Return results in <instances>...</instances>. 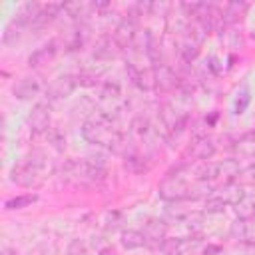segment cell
<instances>
[{
  "instance_id": "obj_1",
  "label": "cell",
  "mask_w": 255,
  "mask_h": 255,
  "mask_svg": "<svg viewBox=\"0 0 255 255\" xmlns=\"http://www.w3.org/2000/svg\"><path fill=\"white\" fill-rule=\"evenodd\" d=\"M82 135L96 145H104V147H112L116 151H120L122 145L126 143L124 133L120 131V128L116 126V118L106 114L104 110H98L90 120L84 122L82 126Z\"/></svg>"
},
{
  "instance_id": "obj_2",
  "label": "cell",
  "mask_w": 255,
  "mask_h": 255,
  "mask_svg": "<svg viewBox=\"0 0 255 255\" xmlns=\"http://www.w3.org/2000/svg\"><path fill=\"white\" fill-rule=\"evenodd\" d=\"M48 175V157L44 151H32L20 165H14L10 179L20 187H40Z\"/></svg>"
},
{
  "instance_id": "obj_3",
  "label": "cell",
  "mask_w": 255,
  "mask_h": 255,
  "mask_svg": "<svg viewBox=\"0 0 255 255\" xmlns=\"http://www.w3.org/2000/svg\"><path fill=\"white\" fill-rule=\"evenodd\" d=\"M189 185L177 171L175 173H167V177L159 183V197L165 201H173L179 203L183 199H189Z\"/></svg>"
},
{
  "instance_id": "obj_4",
  "label": "cell",
  "mask_w": 255,
  "mask_h": 255,
  "mask_svg": "<svg viewBox=\"0 0 255 255\" xmlns=\"http://www.w3.org/2000/svg\"><path fill=\"white\" fill-rule=\"evenodd\" d=\"M64 8H66V4H62V2H48V4H40L28 28H32V30H40V28H44V26L52 24V22H54L62 12H64Z\"/></svg>"
},
{
  "instance_id": "obj_5",
  "label": "cell",
  "mask_w": 255,
  "mask_h": 255,
  "mask_svg": "<svg viewBox=\"0 0 255 255\" xmlns=\"http://www.w3.org/2000/svg\"><path fill=\"white\" fill-rule=\"evenodd\" d=\"M137 36H139V30H137V22H135L133 16H126V18L118 24V28H116V32H114V38H116V42L120 44L122 50L133 48Z\"/></svg>"
},
{
  "instance_id": "obj_6",
  "label": "cell",
  "mask_w": 255,
  "mask_h": 255,
  "mask_svg": "<svg viewBox=\"0 0 255 255\" xmlns=\"http://www.w3.org/2000/svg\"><path fill=\"white\" fill-rule=\"evenodd\" d=\"M50 120H52V112H50V104L46 102H38L34 104L30 116H28V128L32 133H44L50 129Z\"/></svg>"
},
{
  "instance_id": "obj_7",
  "label": "cell",
  "mask_w": 255,
  "mask_h": 255,
  "mask_svg": "<svg viewBox=\"0 0 255 255\" xmlns=\"http://www.w3.org/2000/svg\"><path fill=\"white\" fill-rule=\"evenodd\" d=\"M78 76H72V74H64V76H58L56 80H52V84L48 86L46 90V96L48 100H64L68 98L74 88L78 86Z\"/></svg>"
},
{
  "instance_id": "obj_8",
  "label": "cell",
  "mask_w": 255,
  "mask_h": 255,
  "mask_svg": "<svg viewBox=\"0 0 255 255\" xmlns=\"http://www.w3.org/2000/svg\"><path fill=\"white\" fill-rule=\"evenodd\" d=\"M126 70H128L129 80H131L139 90H143V92H147V90H155L153 68H139V66H135L133 62H128Z\"/></svg>"
},
{
  "instance_id": "obj_9",
  "label": "cell",
  "mask_w": 255,
  "mask_h": 255,
  "mask_svg": "<svg viewBox=\"0 0 255 255\" xmlns=\"http://www.w3.org/2000/svg\"><path fill=\"white\" fill-rule=\"evenodd\" d=\"M143 235L147 239L145 245L151 247L153 251H157L159 245L163 243V239L167 237V225H165V221H161V219H147V223L143 227Z\"/></svg>"
},
{
  "instance_id": "obj_10",
  "label": "cell",
  "mask_w": 255,
  "mask_h": 255,
  "mask_svg": "<svg viewBox=\"0 0 255 255\" xmlns=\"http://www.w3.org/2000/svg\"><path fill=\"white\" fill-rule=\"evenodd\" d=\"M153 68V80H155V90H159V92H171L177 84H179V80H177V76H175V72L167 66V64H157V66H151Z\"/></svg>"
},
{
  "instance_id": "obj_11",
  "label": "cell",
  "mask_w": 255,
  "mask_h": 255,
  "mask_svg": "<svg viewBox=\"0 0 255 255\" xmlns=\"http://www.w3.org/2000/svg\"><path fill=\"white\" fill-rule=\"evenodd\" d=\"M120 52H122V48H120V44L116 42L114 34H112V36H110V34H104V36H100V38L96 40L94 56H96L98 60H112V58H116Z\"/></svg>"
},
{
  "instance_id": "obj_12",
  "label": "cell",
  "mask_w": 255,
  "mask_h": 255,
  "mask_svg": "<svg viewBox=\"0 0 255 255\" xmlns=\"http://www.w3.org/2000/svg\"><path fill=\"white\" fill-rule=\"evenodd\" d=\"M215 143H213V139H209L207 135L205 137H197L189 147H187V151H185V155L187 157H191V159H203V161H207L213 153H215Z\"/></svg>"
},
{
  "instance_id": "obj_13",
  "label": "cell",
  "mask_w": 255,
  "mask_h": 255,
  "mask_svg": "<svg viewBox=\"0 0 255 255\" xmlns=\"http://www.w3.org/2000/svg\"><path fill=\"white\" fill-rule=\"evenodd\" d=\"M231 235L241 243L255 245V219H237L231 225Z\"/></svg>"
},
{
  "instance_id": "obj_14",
  "label": "cell",
  "mask_w": 255,
  "mask_h": 255,
  "mask_svg": "<svg viewBox=\"0 0 255 255\" xmlns=\"http://www.w3.org/2000/svg\"><path fill=\"white\" fill-rule=\"evenodd\" d=\"M215 195H219L227 205H237L247 193L243 191V187L239 185V183H235V181H231V183H223L219 189H217V193Z\"/></svg>"
},
{
  "instance_id": "obj_15",
  "label": "cell",
  "mask_w": 255,
  "mask_h": 255,
  "mask_svg": "<svg viewBox=\"0 0 255 255\" xmlns=\"http://www.w3.org/2000/svg\"><path fill=\"white\" fill-rule=\"evenodd\" d=\"M40 92V82L36 78H22L16 86H14V96L20 100H30L32 96H36Z\"/></svg>"
},
{
  "instance_id": "obj_16",
  "label": "cell",
  "mask_w": 255,
  "mask_h": 255,
  "mask_svg": "<svg viewBox=\"0 0 255 255\" xmlns=\"http://www.w3.org/2000/svg\"><path fill=\"white\" fill-rule=\"evenodd\" d=\"M86 26L84 24H76L66 36H64V46L66 50H80L84 40H86Z\"/></svg>"
},
{
  "instance_id": "obj_17",
  "label": "cell",
  "mask_w": 255,
  "mask_h": 255,
  "mask_svg": "<svg viewBox=\"0 0 255 255\" xmlns=\"http://www.w3.org/2000/svg\"><path fill=\"white\" fill-rule=\"evenodd\" d=\"M54 56H56V42H50V44H46V46L38 48V50L28 58V64H30L32 68H36V66L48 64Z\"/></svg>"
},
{
  "instance_id": "obj_18",
  "label": "cell",
  "mask_w": 255,
  "mask_h": 255,
  "mask_svg": "<svg viewBox=\"0 0 255 255\" xmlns=\"http://www.w3.org/2000/svg\"><path fill=\"white\" fill-rule=\"evenodd\" d=\"M195 177H197V181H207V183L219 179V165H217V161H203L201 165H197L195 167Z\"/></svg>"
},
{
  "instance_id": "obj_19",
  "label": "cell",
  "mask_w": 255,
  "mask_h": 255,
  "mask_svg": "<svg viewBox=\"0 0 255 255\" xmlns=\"http://www.w3.org/2000/svg\"><path fill=\"white\" fill-rule=\"evenodd\" d=\"M145 243H147V239H145L143 231L126 229V231L122 233V245H124L126 249H139V247H143Z\"/></svg>"
},
{
  "instance_id": "obj_20",
  "label": "cell",
  "mask_w": 255,
  "mask_h": 255,
  "mask_svg": "<svg viewBox=\"0 0 255 255\" xmlns=\"http://www.w3.org/2000/svg\"><path fill=\"white\" fill-rule=\"evenodd\" d=\"M245 10H247V4H245V2H229V4H225V6L221 8L225 24H235V22L245 14Z\"/></svg>"
},
{
  "instance_id": "obj_21",
  "label": "cell",
  "mask_w": 255,
  "mask_h": 255,
  "mask_svg": "<svg viewBox=\"0 0 255 255\" xmlns=\"http://www.w3.org/2000/svg\"><path fill=\"white\" fill-rule=\"evenodd\" d=\"M26 26L18 20V18H12L10 22H8V26L4 28V44H16V40L20 38V34H22V30H24Z\"/></svg>"
},
{
  "instance_id": "obj_22",
  "label": "cell",
  "mask_w": 255,
  "mask_h": 255,
  "mask_svg": "<svg viewBox=\"0 0 255 255\" xmlns=\"http://www.w3.org/2000/svg\"><path fill=\"white\" fill-rule=\"evenodd\" d=\"M36 201H38V195L36 193H22V195H16V197L6 199L4 207L6 209H22V207H28V205H32Z\"/></svg>"
},
{
  "instance_id": "obj_23",
  "label": "cell",
  "mask_w": 255,
  "mask_h": 255,
  "mask_svg": "<svg viewBox=\"0 0 255 255\" xmlns=\"http://www.w3.org/2000/svg\"><path fill=\"white\" fill-rule=\"evenodd\" d=\"M233 207H235V213L239 219H253V215H255V199H249L247 195Z\"/></svg>"
},
{
  "instance_id": "obj_24",
  "label": "cell",
  "mask_w": 255,
  "mask_h": 255,
  "mask_svg": "<svg viewBox=\"0 0 255 255\" xmlns=\"http://www.w3.org/2000/svg\"><path fill=\"white\" fill-rule=\"evenodd\" d=\"M122 98V90H120V86L116 84V82H108L106 86H104V90H102V100L104 102H118Z\"/></svg>"
},
{
  "instance_id": "obj_25",
  "label": "cell",
  "mask_w": 255,
  "mask_h": 255,
  "mask_svg": "<svg viewBox=\"0 0 255 255\" xmlns=\"http://www.w3.org/2000/svg\"><path fill=\"white\" fill-rule=\"evenodd\" d=\"M225 207H227V203L219 195H209L205 199V211L207 213H221Z\"/></svg>"
},
{
  "instance_id": "obj_26",
  "label": "cell",
  "mask_w": 255,
  "mask_h": 255,
  "mask_svg": "<svg viewBox=\"0 0 255 255\" xmlns=\"http://www.w3.org/2000/svg\"><path fill=\"white\" fill-rule=\"evenodd\" d=\"M249 100H251L249 92H247V90H241V92L237 94L235 102H233V110H235V114H243V112L247 110V106H249Z\"/></svg>"
},
{
  "instance_id": "obj_27",
  "label": "cell",
  "mask_w": 255,
  "mask_h": 255,
  "mask_svg": "<svg viewBox=\"0 0 255 255\" xmlns=\"http://www.w3.org/2000/svg\"><path fill=\"white\" fill-rule=\"evenodd\" d=\"M131 129H133V133H137V135H145V133L149 131V122H147V118L137 116V118L131 122Z\"/></svg>"
},
{
  "instance_id": "obj_28",
  "label": "cell",
  "mask_w": 255,
  "mask_h": 255,
  "mask_svg": "<svg viewBox=\"0 0 255 255\" xmlns=\"http://www.w3.org/2000/svg\"><path fill=\"white\" fill-rule=\"evenodd\" d=\"M68 255H90V253L82 239H72L68 245Z\"/></svg>"
},
{
  "instance_id": "obj_29",
  "label": "cell",
  "mask_w": 255,
  "mask_h": 255,
  "mask_svg": "<svg viewBox=\"0 0 255 255\" xmlns=\"http://www.w3.org/2000/svg\"><path fill=\"white\" fill-rule=\"evenodd\" d=\"M56 253V247L54 245H48V243H42L38 247H34L28 255H54Z\"/></svg>"
},
{
  "instance_id": "obj_30",
  "label": "cell",
  "mask_w": 255,
  "mask_h": 255,
  "mask_svg": "<svg viewBox=\"0 0 255 255\" xmlns=\"http://www.w3.org/2000/svg\"><path fill=\"white\" fill-rule=\"evenodd\" d=\"M120 223H122V213L120 211H112V213H108V221H106V227L108 229H116V227H120Z\"/></svg>"
},
{
  "instance_id": "obj_31",
  "label": "cell",
  "mask_w": 255,
  "mask_h": 255,
  "mask_svg": "<svg viewBox=\"0 0 255 255\" xmlns=\"http://www.w3.org/2000/svg\"><path fill=\"white\" fill-rule=\"evenodd\" d=\"M100 255H116V251L112 247H106V249H100Z\"/></svg>"
},
{
  "instance_id": "obj_32",
  "label": "cell",
  "mask_w": 255,
  "mask_h": 255,
  "mask_svg": "<svg viewBox=\"0 0 255 255\" xmlns=\"http://www.w3.org/2000/svg\"><path fill=\"white\" fill-rule=\"evenodd\" d=\"M0 255H18V253H16V251H14V249H12V247H4V249H2V253H0Z\"/></svg>"
},
{
  "instance_id": "obj_33",
  "label": "cell",
  "mask_w": 255,
  "mask_h": 255,
  "mask_svg": "<svg viewBox=\"0 0 255 255\" xmlns=\"http://www.w3.org/2000/svg\"><path fill=\"white\" fill-rule=\"evenodd\" d=\"M253 219H255V215H253Z\"/></svg>"
}]
</instances>
